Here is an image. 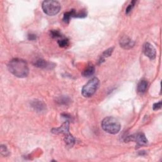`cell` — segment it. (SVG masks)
<instances>
[{"mask_svg":"<svg viewBox=\"0 0 162 162\" xmlns=\"http://www.w3.org/2000/svg\"><path fill=\"white\" fill-rule=\"evenodd\" d=\"M135 141L138 145L140 146L146 145L148 142V141L146 138L145 135L143 133H141V132L128 136L125 139V141Z\"/></svg>","mask_w":162,"mask_h":162,"instance_id":"5b68a950","label":"cell"},{"mask_svg":"<svg viewBox=\"0 0 162 162\" xmlns=\"http://www.w3.org/2000/svg\"><path fill=\"white\" fill-rule=\"evenodd\" d=\"M50 36L53 38H62V35L61 33L58 30H51L50 31Z\"/></svg>","mask_w":162,"mask_h":162,"instance_id":"2e32d148","label":"cell"},{"mask_svg":"<svg viewBox=\"0 0 162 162\" xmlns=\"http://www.w3.org/2000/svg\"><path fill=\"white\" fill-rule=\"evenodd\" d=\"M119 44L122 48L125 50H129L134 47L135 45V42L127 36H124L120 38L119 41Z\"/></svg>","mask_w":162,"mask_h":162,"instance_id":"52a82bcc","label":"cell"},{"mask_svg":"<svg viewBox=\"0 0 162 162\" xmlns=\"http://www.w3.org/2000/svg\"><path fill=\"white\" fill-rule=\"evenodd\" d=\"M70 99L68 98L67 97H60L58 100H57V102L58 103H60L61 105H67L68 103L70 102Z\"/></svg>","mask_w":162,"mask_h":162,"instance_id":"e0dca14e","label":"cell"},{"mask_svg":"<svg viewBox=\"0 0 162 162\" xmlns=\"http://www.w3.org/2000/svg\"><path fill=\"white\" fill-rule=\"evenodd\" d=\"M113 49H114L113 48H110L105 50L103 53V54L101 55V56L100 57V59L98 61L99 62V64H101L103 62H104L106 58L109 57V56H111V55L112 54V53L113 51Z\"/></svg>","mask_w":162,"mask_h":162,"instance_id":"5bb4252c","label":"cell"},{"mask_svg":"<svg viewBox=\"0 0 162 162\" xmlns=\"http://www.w3.org/2000/svg\"><path fill=\"white\" fill-rule=\"evenodd\" d=\"M51 132L53 134H62L65 136L70 134V133L69 132V122L66 121L65 123H63L60 127H59L58 128L53 129Z\"/></svg>","mask_w":162,"mask_h":162,"instance_id":"ba28073f","label":"cell"},{"mask_svg":"<svg viewBox=\"0 0 162 162\" xmlns=\"http://www.w3.org/2000/svg\"><path fill=\"white\" fill-rule=\"evenodd\" d=\"M1 153L2 155L7 156L10 155V152L8 150L7 146L5 145H2L1 146Z\"/></svg>","mask_w":162,"mask_h":162,"instance_id":"ac0fdd59","label":"cell"},{"mask_svg":"<svg viewBox=\"0 0 162 162\" xmlns=\"http://www.w3.org/2000/svg\"><path fill=\"white\" fill-rule=\"evenodd\" d=\"M32 107L38 112H42L46 110V105L42 101L35 99L31 102Z\"/></svg>","mask_w":162,"mask_h":162,"instance_id":"30bf717a","label":"cell"},{"mask_svg":"<svg viewBox=\"0 0 162 162\" xmlns=\"http://www.w3.org/2000/svg\"><path fill=\"white\" fill-rule=\"evenodd\" d=\"M99 85V81L94 77L88 81L82 87V94L85 98H90L94 94Z\"/></svg>","mask_w":162,"mask_h":162,"instance_id":"277c9868","label":"cell"},{"mask_svg":"<svg viewBox=\"0 0 162 162\" xmlns=\"http://www.w3.org/2000/svg\"><path fill=\"white\" fill-rule=\"evenodd\" d=\"M161 108V101H159L158 103H156L153 106V110H158Z\"/></svg>","mask_w":162,"mask_h":162,"instance_id":"ffe728a7","label":"cell"},{"mask_svg":"<svg viewBox=\"0 0 162 162\" xmlns=\"http://www.w3.org/2000/svg\"><path fill=\"white\" fill-rule=\"evenodd\" d=\"M58 44L60 47L65 48L69 45V40L67 38H61L58 41Z\"/></svg>","mask_w":162,"mask_h":162,"instance_id":"9a60e30c","label":"cell"},{"mask_svg":"<svg viewBox=\"0 0 162 162\" xmlns=\"http://www.w3.org/2000/svg\"><path fill=\"white\" fill-rule=\"evenodd\" d=\"M101 127L105 132L111 134L119 133L121 129V125L115 118L108 116L101 122Z\"/></svg>","mask_w":162,"mask_h":162,"instance_id":"7a4b0ae2","label":"cell"},{"mask_svg":"<svg viewBox=\"0 0 162 162\" xmlns=\"http://www.w3.org/2000/svg\"><path fill=\"white\" fill-rule=\"evenodd\" d=\"M76 11L75 10H71L69 11H67L64 13L63 18V21L66 23L68 24L71 18L72 17H76Z\"/></svg>","mask_w":162,"mask_h":162,"instance_id":"7c38bea8","label":"cell"},{"mask_svg":"<svg viewBox=\"0 0 162 162\" xmlns=\"http://www.w3.org/2000/svg\"><path fill=\"white\" fill-rule=\"evenodd\" d=\"M8 68L13 76L19 78L26 77L29 73L27 63L20 58H14L8 64Z\"/></svg>","mask_w":162,"mask_h":162,"instance_id":"6da1fadb","label":"cell"},{"mask_svg":"<svg viewBox=\"0 0 162 162\" xmlns=\"http://www.w3.org/2000/svg\"><path fill=\"white\" fill-rule=\"evenodd\" d=\"M143 52L144 55L150 60H154L156 56V51L155 47L150 42H146L143 46Z\"/></svg>","mask_w":162,"mask_h":162,"instance_id":"8992f818","label":"cell"},{"mask_svg":"<svg viewBox=\"0 0 162 162\" xmlns=\"http://www.w3.org/2000/svg\"><path fill=\"white\" fill-rule=\"evenodd\" d=\"M42 9L44 13L49 16H54L60 12L61 10V5L57 1L49 0L44 1L42 3Z\"/></svg>","mask_w":162,"mask_h":162,"instance_id":"3957f363","label":"cell"},{"mask_svg":"<svg viewBox=\"0 0 162 162\" xmlns=\"http://www.w3.org/2000/svg\"><path fill=\"white\" fill-rule=\"evenodd\" d=\"M136 3V1H132V2H130V3L129 5V6L126 8V11H125V13L126 14H129L132 11V10L133 9Z\"/></svg>","mask_w":162,"mask_h":162,"instance_id":"d6986e66","label":"cell"},{"mask_svg":"<svg viewBox=\"0 0 162 162\" xmlns=\"http://www.w3.org/2000/svg\"><path fill=\"white\" fill-rule=\"evenodd\" d=\"M95 72V68L93 65H89L87 66L82 71V74L85 77L92 76Z\"/></svg>","mask_w":162,"mask_h":162,"instance_id":"8fae6325","label":"cell"},{"mask_svg":"<svg viewBox=\"0 0 162 162\" xmlns=\"http://www.w3.org/2000/svg\"><path fill=\"white\" fill-rule=\"evenodd\" d=\"M148 83L146 80H141L138 85V91L139 93H144L146 91L147 89H148Z\"/></svg>","mask_w":162,"mask_h":162,"instance_id":"4fadbf2b","label":"cell"},{"mask_svg":"<svg viewBox=\"0 0 162 162\" xmlns=\"http://www.w3.org/2000/svg\"><path fill=\"white\" fill-rule=\"evenodd\" d=\"M34 65L36 67L45 69H53L55 67V64L42 60V59H37L34 62Z\"/></svg>","mask_w":162,"mask_h":162,"instance_id":"9c48e42d","label":"cell"},{"mask_svg":"<svg viewBox=\"0 0 162 162\" xmlns=\"http://www.w3.org/2000/svg\"><path fill=\"white\" fill-rule=\"evenodd\" d=\"M28 39L31 41H34L36 39V36L35 34H29L28 36Z\"/></svg>","mask_w":162,"mask_h":162,"instance_id":"44dd1931","label":"cell"}]
</instances>
